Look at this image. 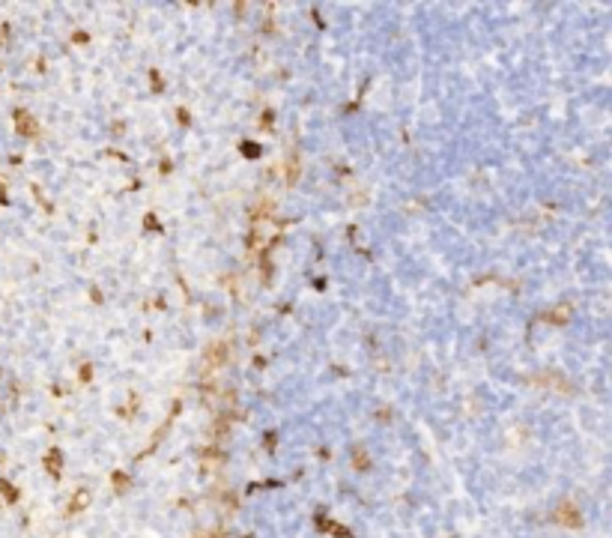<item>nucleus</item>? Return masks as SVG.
<instances>
[{
  "mask_svg": "<svg viewBox=\"0 0 612 538\" xmlns=\"http://www.w3.org/2000/svg\"><path fill=\"white\" fill-rule=\"evenodd\" d=\"M45 467H48L51 476H60V451H51V454L45 457Z\"/></svg>",
  "mask_w": 612,
  "mask_h": 538,
  "instance_id": "obj_1",
  "label": "nucleus"
},
{
  "mask_svg": "<svg viewBox=\"0 0 612 538\" xmlns=\"http://www.w3.org/2000/svg\"><path fill=\"white\" fill-rule=\"evenodd\" d=\"M87 499H90V496H87L84 490H78V493H75V503H72V511H78V508H81V506L87 503Z\"/></svg>",
  "mask_w": 612,
  "mask_h": 538,
  "instance_id": "obj_2",
  "label": "nucleus"
}]
</instances>
